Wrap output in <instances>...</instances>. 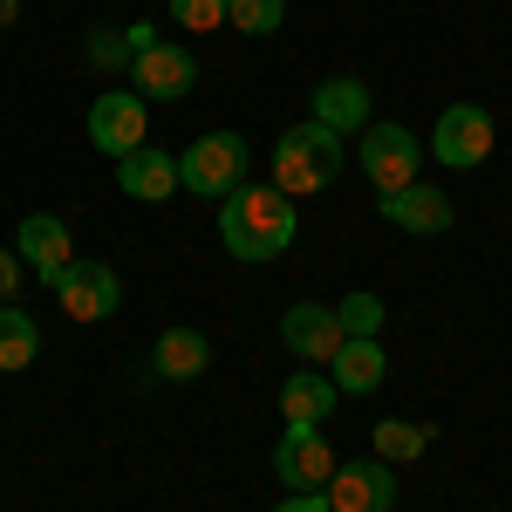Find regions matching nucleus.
I'll list each match as a JSON object with an SVG mask.
<instances>
[{
    "label": "nucleus",
    "mask_w": 512,
    "mask_h": 512,
    "mask_svg": "<svg viewBox=\"0 0 512 512\" xmlns=\"http://www.w3.org/2000/svg\"><path fill=\"white\" fill-rule=\"evenodd\" d=\"M14 280H21V260H14V253H0V301L14 294Z\"/></svg>",
    "instance_id": "393cba45"
},
{
    "label": "nucleus",
    "mask_w": 512,
    "mask_h": 512,
    "mask_svg": "<svg viewBox=\"0 0 512 512\" xmlns=\"http://www.w3.org/2000/svg\"><path fill=\"white\" fill-rule=\"evenodd\" d=\"M192 82H198V62L178 41H151V48L130 62V89H137L144 103H185Z\"/></svg>",
    "instance_id": "0eeeda50"
},
{
    "label": "nucleus",
    "mask_w": 512,
    "mask_h": 512,
    "mask_svg": "<svg viewBox=\"0 0 512 512\" xmlns=\"http://www.w3.org/2000/svg\"><path fill=\"white\" fill-rule=\"evenodd\" d=\"M14 14H21V0H0V28H7V21H14Z\"/></svg>",
    "instance_id": "a878e982"
},
{
    "label": "nucleus",
    "mask_w": 512,
    "mask_h": 512,
    "mask_svg": "<svg viewBox=\"0 0 512 512\" xmlns=\"http://www.w3.org/2000/svg\"><path fill=\"white\" fill-rule=\"evenodd\" d=\"M287 21V0H226V28L239 35H274Z\"/></svg>",
    "instance_id": "412c9836"
},
{
    "label": "nucleus",
    "mask_w": 512,
    "mask_h": 512,
    "mask_svg": "<svg viewBox=\"0 0 512 512\" xmlns=\"http://www.w3.org/2000/svg\"><path fill=\"white\" fill-rule=\"evenodd\" d=\"M21 260H28V274H35V280H48V287H55V280L76 267L69 226H62L55 212H28V219H21Z\"/></svg>",
    "instance_id": "9b49d317"
},
{
    "label": "nucleus",
    "mask_w": 512,
    "mask_h": 512,
    "mask_svg": "<svg viewBox=\"0 0 512 512\" xmlns=\"http://www.w3.org/2000/svg\"><path fill=\"white\" fill-rule=\"evenodd\" d=\"M355 164H362V178H369L376 192H403V185H417L424 144H417L403 123H369L362 144H355Z\"/></svg>",
    "instance_id": "20e7f679"
},
{
    "label": "nucleus",
    "mask_w": 512,
    "mask_h": 512,
    "mask_svg": "<svg viewBox=\"0 0 512 512\" xmlns=\"http://www.w3.org/2000/svg\"><path fill=\"white\" fill-rule=\"evenodd\" d=\"M328 506L335 512H390L396 506V472L390 458H349L328 478Z\"/></svg>",
    "instance_id": "1a4fd4ad"
},
{
    "label": "nucleus",
    "mask_w": 512,
    "mask_h": 512,
    "mask_svg": "<svg viewBox=\"0 0 512 512\" xmlns=\"http://www.w3.org/2000/svg\"><path fill=\"white\" fill-rule=\"evenodd\" d=\"M55 301L76 321H110L123 308V280H117V267H103V260H76L69 274L55 280Z\"/></svg>",
    "instance_id": "9d476101"
},
{
    "label": "nucleus",
    "mask_w": 512,
    "mask_h": 512,
    "mask_svg": "<svg viewBox=\"0 0 512 512\" xmlns=\"http://www.w3.org/2000/svg\"><path fill=\"white\" fill-rule=\"evenodd\" d=\"M41 355V328L21 301H0V369H28Z\"/></svg>",
    "instance_id": "6ab92c4d"
},
{
    "label": "nucleus",
    "mask_w": 512,
    "mask_h": 512,
    "mask_svg": "<svg viewBox=\"0 0 512 512\" xmlns=\"http://www.w3.org/2000/svg\"><path fill=\"white\" fill-rule=\"evenodd\" d=\"M117 185H123V198H137V205H164V198L178 192V158L144 144V151L117 158Z\"/></svg>",
    "instance_id": "dca6fc26"
},
{
    "label": "nucleus",
    "mask_w": 512,
    "mask_h": 512,
    "mask_svg": "<svg viewBox=\"0 0 512 512\" xmlns=\"http://www.w3.org/2000/svg\"><path fill=\"white\" fill-rule=\"evenodd\" d=\"M335 444L321 431H287L274 444V478L287 485V492H328V478H335Z\"/></svg>",
    "instance_id": "6e6552de"
},
{
    "label": "nucleus",
    "mask_w": 512,
    "mask_h": 512,
    "mask_svg": "<svg viewBox=\"0 0 512 512\" xmlns=\"http://www.w3.org/2000/svg\"><path fill=\"white\" fill-rule=\"evenodd\" d=\"M431 158L451 164V171H478V164L492 158V117L478 103H451L431 130Z\"/></svg>",
    "instance_id": "423d86ee"
},
{
    "label": "nucleus",
    "mask_w": 512,
    "mask_h": 512,
    "mask_svg": "<svg viewBox=\"0 0 512 512\" xmlns=\"http://www.w3.org/2000/svg\"><path fill=\"white\" fill-rule=\"evenodd\" d=\"M390 226H403V233H451V198L437 192V185H403V192H383V205H376Z\"/></svg>",
    "instance_id": "4468645a"
},
{
    "label": "nucleus",
    "mask_w": 512,
    "mask_h": 512,
    "mask_svg": "<svg viewBox=\"0 0 512 512\" xmlns=\"http://www.w3.org/2000/svg\"><path fill=\"white\" fill-rule=\"evenodd\" d=\"M178 185L192 198L226 205V198L246 185V137H239V130H205L192 151L178 158Z\"/></svg>",
    "instance_id": "7ed1b4c3"
},
{
    "label": "nucleus",
    "mask_w": 512,
    "mask_h": 512,
    "mask_svg": "<svg viewBox=\"0 0 512 512\" xmlns=\"http://www.w3.org/2000/svg\"><path fill=\"white\" fill-rule=\"evenodd\" d=\"M151 369H158L164 383H192V376L212 369V342L198 328H164L158 349H151Z\"/></svg>",
    "instance_id": "a211bd4d"
},
{
    "label": "nucleus",
    "mask_w": 512,
    "mask_h": 512,
    "mask_svg": "<svg viewBox=\"0 0 512 512\" xmlns=\"http://www.w3.org/2000/svg\"><path fill=\"white\" fill-rule=\"evenodd\" d=\"M315 123L342 130V137H349V130L362 137V130L376 123V117H369V89H362L355 76H328V82L315 89Z\"/></svg>",
    "instance_id": "f3484780"
},
{
    "label": "nucleus",
    "mask_w": 512,
    "mask_h": 512,
    "mask_svg": "<svg viewBox=\"0 0 512 512\" xmlns=\"http://www.w3.org/2000/svg\"><path fill=\"white\" fill-rule=\"evenodd\" d=\"M274 512H335V506H328V492H287Z\"/></svg>",
    "instance_id": "b1692460"
},
{
    "label": "nucleus",
    "mask_w": 512,
    "mask_h": 512,
    "mask_svg": "<svg viewBox=\"0 0 512 512\" xmlns=\"http://www.w3.org/2000/svg\"><path fill=\"white\" fill-rule=\"evenodd\" d=\"M335 321H342V335H383V294H349L342 308H335Z\"/></svg>",
    "instance_id": "4be33fe9"
},
{
    "label": "nucleus",
    "mask_w": 512,
    "mask_h": 512,
    "mask_svg": "<svg viewBox=\"0 0 512 512\" xmlns=\"http://www.w3.org/2000/svg\"><path fill=\"white\" fill-rule=\"evenodd\" d=\"M280 342L301 355V362H328V355L342 349V321H335V308H321V301H294L280 315Z\"/></svg>",
    "instance_id": "f8f14e48"
},
{
    "label": "nucleus",
    "mask_w": 512,
    "mask_h": 512,
    "mask_svg": "<svg viewBox=\"0 0 512 512\" xmlns=\"http://www.w3.org/2000/svg\"><path fill=\"white\" fill-rule=\"evenodd\" d=\"M342 164H349V137L308 117L274 144V185L287 198H308V192H321V185H335Z\"/></svg>",
    "instance_id": "f03ea898"
},
{
    "label": "nucleus",
    "mask_w": 512,
    "mask_h": 512,
    "mask_svg": "<svg viewBox=\"0 0 512 512\" xmlns=\"http://www.w3.org/2000/svg\"><path fill=\"white\" fill-rule=\"evenodd\" d=\"M328 376H335V390H342V396H369V390H383L390 355H383L376 335H342V349L328 355Z\"/></svg>",
    "instance_id": "ddd939ff"
},
{
    "label": "nucleus",
    "mask_w": 512,
    "mask_h": 512,
    "mask_svg": "<svg viewBox=\"0 0 512 512\" xmlns=\"http://www.w3.org/2000/svg\"><path fill=\"white\" fill-rule=\"evenodd\" d=\"M144 130H151V103H144L137 89L96 96V110H89V144H96V151L130 158V151H144Z\"/></svg>",
    "instance_id": "39448f33"
},
{
    "label": "nucleus",
    "mask_w": 512,
    "mask_h": 512,
    "mask_svg": "<svg viewBox=\"0 0 512 512\" xmlns=\"http://www.w3.org/2000/svg\"><path fill=\"white\" fill-rule=\"evenodd\" d=\"M335 403H342L335 376H321V369H294L287 390H280V417H287V431H321Z\"/></svg>",
    "instance_id": "2eb2a0df"
},
{
    "label": "nucleus",
    "mask_w": 512,
    "mask_h": 512,
    "mask_svg": "<svg viewBox=\"0 0 512 512\" xmlns=\"http://www.w3.org/2000/svg\"><path fill=\"white\" fill-rule=\"evenodd\" d=\"M301 233V212H294V198L280 192V185H239L226 205H219V239H226V253L233 260H280L287 246Z\"/></svg>",
    "instance_id": "f257e3e1"
},
{
    "label": "nucleus",
    "mask_w": 512,
    "mask_h": 512,
    "mask_svg": "<svg viewBox=\"0 0 512 512\" xmlns=\"http://www.w3.org/2000/svg\"><path fill=\"white\" fill-rule=\"evenodd\" d=\"M424 444H431V424H403V417H383L376 424V458H390V465L424 458Z\"/></svg>",
    "instance_id": "aec40b11"
},
{
    "label": "nucleus",
    "mask_w": 512,
    "mask_h": 512,
    "mask_svg": "<svg viewBox=\"0 0 512 512\" xmlns=\"http://www.w3.org/2000/svg\"><path fill=\"white\" fill-rule=\"evenodd\" d=\"M164 7H171V21H178V28H192V35L226 28V0H164Z\"/></svg>",
    "instance_id": "5701e85b"
}]
</instances>
